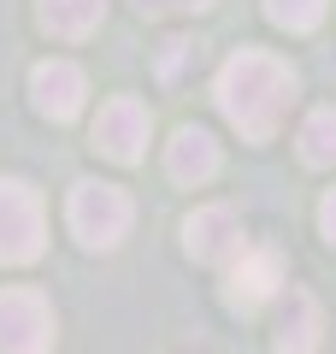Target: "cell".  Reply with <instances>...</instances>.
Listing matches in <instances>:
<instances>
[{"label":"cell","mask_w":336,"mask_h":354,"mask_svg":"<svg viewBox=\"0 0 336 354\" xmlns=\"http://www.w3.org/2000/svg\"><path fill=\"white\" fill-rule=\"evenodd\" d=\"M289 101H295V71L265 48H242L224 59L218 71V106L224 118L242 130L248 142H272V130L283 124Z\"/></svg>","instance_id":"cell-1"},{"label":"cell","mask_w":336,"mask_h":354,"mask_svg":"<svg viewBox=\"0 0 336 354\" xmlns=\"http://www.w3.org/2000/svg\"><path fill=\"white\" fill-rule=\"evenodd\" d=\"M65 218H71V236L83 242V248H118V242L130 236L136 207H130V195L118 189V183L83 177L71 189V201H65Z\"/></svg>","instance_id":"cell-2"},{"label":"cell","mask_w":336,"mask_h":354,"mask_svg":"<svg viewBox=\"0 0 336 354\" xmlns=\"http://www.w3.org/2000/svg\"><path fill=\"white\" fill-rule=\"evenodd\" d=\"M48 236V207L24 177H0V266H30Z\"/></svg>","instance_id":"cell-3"},{"label":"cell","mask_w":336,"mask_h":354,"mask_svg":"<svg viewBox=\"0 0 336 354\" xmlns=\"http://www.w3.org/2000/svg\"><path fill=\"white\" fill-rule=\"evenodd\" d=\"M53 307L36 290H0V354H48Z\"/></svg>","instance_id":"cell-4"},{"label":"cell","mask_w":336,"mask_h":354,"mask_svg":"<svg viewBox=\"0 0 336 354\" xmlns=\"http://www.w3.org/2000/svg\"><path fill=\"white\" fill-rule=\"evenodd\" d=\"M148 130H153V118H148V106L136 95H112L100 106V118H95V148L106 160H118V165H136L148 153Z\"/></svg>","instance_id":"cell-5"},{"label":"cell","mask_w":336,"mask_h":354,"mask_svg":"<svg viewBox=\"0 0 336 354\" xmlns=\"http://www.w3.org/2000/svg\"><path fill=\"white\" fill-rule=\"evenodd\" d=\"M83 95H88V77H83V65H71V59H41L36 71H30V101H36V113L53 118V124H65V118L83 113Z\"/></svg>","instance_id":"cell-6"},{"label":"cell","mask_w":336,"mask_h":354,"mask_svg":"<svg viewBox=\"0 0 336 354\" xmlns=\"http://www.w3.org/2000/svg\"><path fill=\"white\" fill-rule=\"evenodd\" d=\"M183 248L195 260L218 266V260H242V218L230 207H195L183 218Z\"/></svg>","instance_id":"cell-7"},{"label":"cell","mask_w":336,"mask_h":354,"mask_svg":"<svg viewBox=\"0 0 336 354\" xmlns=\"http://www.w3.org/2000/svg\"><path fill=\"white\" fill-rule=\"evenodd\" d=\"M277 283H283V260H277L272 248H242V260L230 266V283H224V301L236 307V313H254V307H265L277 295Z\"/></svg>","instance_id":"cell-8"},{"label":"cell","mask_w":336,"mask_h":354,"mask_svg":"<svg viewBox=\"0 0 336 354\" xmlns=\"http://www.w3.org/2000/svg\"><path fill=\"white\" fill-rule=\"evenodd\" d=\"M319 301H312L307 290H289V295H277V319H272V348L277 354H312L319 348Z\"/></svg>","instance_id":"cell-9"},{"label":"cell","mask_w":336,"mask_h":354,"mask_svg":"<svg viewBox=\"0 0 336 354\" xmlns=\"http://www.w3.org/2000/svg\"><path fill=\"white\" fill-rule=\"evenodd\" d=\"M165 171H171V183H207L218 171V142L200 124H183L171 136V148H165Z\"/></svg>","instance_id":"cell-10"},{"label":"cell","mask_w":336,"mask_h":354,"mask_svg":"<svg viewBox=\"0 0 336 354\" xmlns=\"http://www.w3.org/2000/svg\"><path fill=\"white\" fill-rule=\"evenodd\" d=\"M36 18H41V30H48V36H59V41H83V36H95V30H100V18H106V0H41Z\"/></svg>","instance_id":"cell-11"},{"label":"cell","mask_w":336,"mask_h":354,"mask_svg":"<svg viewBox=\"0 0 336 354\" xmlns=\"http://www.w3.org/2000/svg\"><path fill=\"white\" fill-rule=\"evenodd\" d=\"M301 160L307 165H336V106H319L301 124Z\"/></svg>","instance_id":"cell-12"},{"label":"cell","mask_w":336,"mask_h":354,"mask_svg":"<svg viewBox=\"0 0 336 354\" xmlns=\"http://www.w3.org/2000/svg\"><path fill=\"white\" fill-rule=\"evenodd\" d=\"M265 18L289 36H307V30L324 24V0H265Z\"/></svg>","instance_id":"cell-13"},{"label":"cell","mask_w":336,"mask_h":354,"mask_svg":"<svg viewBox=\"0 0 336 354\" xmlns=\"http://www.w3.org/2000/svg\"><path fill=\"white\" fill-rule=\"evenodd\" d=\"M142 12H200V6H212V0H136Z\"/></svg>","instance_id":"cell-14"},{"label":"cell","mask_w":336,"mask_h":354,"mask_svg":"<svg viewBox=\"0 0 336 354\" xmlns=\"http://www.w3.org/2000/svg\"><path fill=\"white\" fill-rule=\"evenodd\" d=\"M319 225H324V236H330V242H336V189H330V195H324V207H319Z\"/></svg>","instance_id":"cell-15"}]
</instances>
